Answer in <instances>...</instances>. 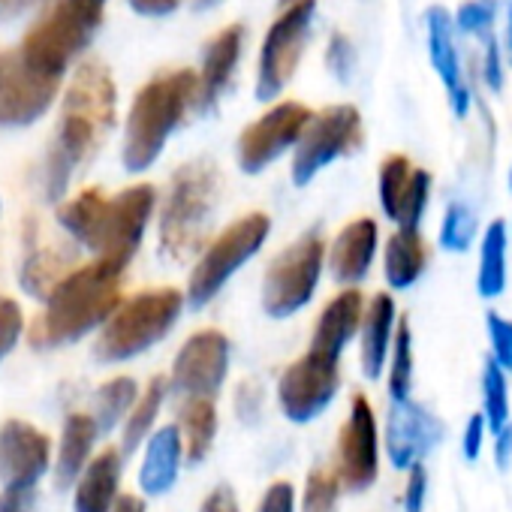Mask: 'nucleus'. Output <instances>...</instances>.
<instances>
[{
    "mask_svg": "<svg viewBox=\"0 0 512 512\" xmlns=\"http://www.w3.org/2000/svg\"><path fill=\"white\" fill-rule=\"evenodd\" d=\"M338 494H341L338 476L329 473V470H314L308 476V485H305L302 512H335L338 509Z\"/></svg>",
    "mask_w": 512,
    "mask_h": 512,
    "instance_id": "38",
    "label": "nucleus"
},
{
    "mask_svg": "<svg viewBox=\"0 0 512 512\" xmlns=\"http://www.w3.org/2000/svg\"><path fill=\"white\" fill-rule=\"evenodd\" d=\"M362 311H365V299L356 287L338 293L320 314V323L314 329V341L311 350L329 359H341L344 347L353 341V335L359 332L362 323Z\"/></svg>",
    "mask_w": 512,
    "mask_h": 512,
    "instance_id": "21",
    "label": "nucleus"
},
{
    "mask_svg": "<svg viewBox=\"0 0 512 512\" xmlns=\"http://www.w3.org/2000/svg\"><path fill=\"white\" fill-rule=\"evenodd\" d=\"M365 139L362 115L356 106H329L320 115H311L308 127L296 142L293 157V184H311L329 163L353 154Z\"/></svg>",
    "mask_w": 512,
    "mask_h": 512,
    "instance_id": "11",
    "label": "nucleus"
},
{
    "mask_svg": "<svg viewBox=\"0 0 512 512\" xmlns=\"http://www.w3.org/2000/svg\"><path fill=\"white\" fill-rule=\"evenodd\" d=\"M154 205L157 190L151 184H133L115 196L91 187L58 208V223L73 235V241L97 253V260L127 269L142 244Z\"/></svg>",
    "mask_w": 512,
    "mask_h": 512,
    "instance_id": "2",
    "label": "nucleus"
},
{
    "mask_svg": "<svg viewBox=\"0 0 512 512\" xmlns=\"http://www.w3.org/2000/svg\"><path fill=\"white\" fill-rule=\"evenodd\" d=\"M106 0H55L49 13L25 34L22 61L46 76H64L67 67L91 46L103 25Z\"/></svg>",
    "mask_w": 512,
    "mask_h": 512,
    "instance_id": "6",
    "label": "nucleus"
},
{
    "mask_svg": "<svg viewBox=\"0 0 512 512\" xmlns=\"http://www.w3.org/2000/svg\"><path fill=\"white\" fill-rule=\"evenodd\" d=\"M58 88L61 76L31 70L19 52H0V127H28L40 121Z\"/></svg>",
    "mask_w": 512,
    "mask_h": 512,
    "instance_id": "12",
    "label": "nucleus"
},
{
    "mask_svg": "<svg viewBox=\"0 0 512 512\" xmlns=\"http://www.w3.org/2000/svg\"><path fill=\"white\" fill-rule=\"evenodd\" d=\"M178 434L184 440V455L190 464H199L211 443H214V434H217V410H214V401L211 398H202V395H193L181 404V419H178Z\"/></svg>",
    "mask_w": 512,
    "mask_h": 512,
    "instance_id": "29",
    "label": "nucleus"
},
{
    "mask_svg": "<svg viewBox=\"0 0 512 512\" xmlns=\"http://www.w3.org/2000/svg\"><path fill=\"white\" fill-rule=\"evenodd\" d=\"M506 244H509V226L503 220H491L479 244L476 293L482 299H497L506 290Z\"/></svg>",
    "mask_w": 512,
    "mask_h": 512,
    "instance_id": "28",
    "label": "nucleus"
},
{
    "mask_svg": "<svg viewBox=\"0 0 512 512\" xmlns=\"http://www.w3.org/2000/svg\"><path fill=\"white\" fill-rule=\"evenodd\" d=\"M124 266L109 260H94L73 269L46 299V311L31 326V344L37 350H52L73 344L103 326L121 305Z\"/></svg>",
    "mask_w": 512,
    "mask_h": 512,
    "instance_id": "3",
    "label": "nucleus"
},
{
    "mask_svg": "<svg viewBox=\"0 0 512 512\" xmlns=\"http://www.w3.org/2000/svg\"><path fill=\"white\" fill-rule=\"evenodd\" d=\"M278 10L281 13L263 40L260 76H256V97L266 103L275 100L299 70L311 34V19L317 13V0H287V4H278Z\"/></svg>",
    "mask_w": 512,
    "mask_h": 512,
    "instance_id": "10",
    "label": "nucleus"
},
{
    "mask_svg": "<svg viewBox=\"0 0 512 512\" xmlns=\"http://www.w3.org/2000/svg\"><path fill=\"white\" fill-rule=\"evenodd\" d=\"M199 76L193 70L160 73L136 94L127 133H124V166L127 172H145L163 151L172 130L184 121L187 109L196 103Z\"/></svg>",
    "mask_w": 512,
    "mask_h": 512,
    "instance_id": "4",
    "label": "nucleus"
},
{
    "mask_svg": "<svg viewBox=\"0 0 512 512\" xmlns=\"http://www.w3.org/2000/svg\"><path fill=\"white\" fill-rule=\"evenodd\" d=\"M163 398H166V380L163 377H154L145 389L142 398H136V404L130 407V419L124 422V437H121V452L124 455H133L139 449V443L148 437L160 407H163Z\"/></svg>",
    "mask_w": 512,
    "mask_h": 512,
    "instance_id": "31",
    "label": "nucleus"
},
{
    "mask_svg": "<svg viewBox=\"0 0 512 512\" xmlns=\"http://www.w3.org/2000/svg\"><path fill=\"white\" fill-rule=\"evenodd\" d=\"M509 229H512V226H509Z\"/></svg>",
    "mask_w": 512,
    "mask_h": 512,
    "instance_id": "55",
    "label": "nucleus"
},
{
    "mask_svg": "<svg viewBox=\"0 0 512 512\" xmlns=\"http://www.w3.org/2000/svg\"><path fill=\"white\" fill-rule=\"evenodd\" d=\"M76 269V253L64 247L34 250L22 266V287L34 299H49V293Z\"/></svg>",
    "mask_w": 512,
    "mask_h": 512,
    "instance_id": "30",
    "label": "nucleus"
},
{
    "mask_svg": "<svg viewBox=\"0 0 512 512\" xmlns=\"http://www.w3.org/2000/svg\"><path fill=\"white\" fill-rule=\"evenodd\" d=\"M202 4H211V0H202Z\"/></svg>",
    "mask_w": 512,
    "mask_h": 512,
    "instance_id": "54",
    "label": "nucleus"
},
{
    "mask_svg": "<svg viewBox=\"0 0 512 512\" xmlns=\"http://www.w3.org/2000/svg\"><path fill=\"white\" fill-rule=\"evenodd\" d=\"M482 428H485V416H470L467 431H464V455H467L470 461L479 455V446H482Z\"/></svg>",
    "mask_w": 512,
    "mask_h": 512,
    "instance_id": "48",
    "label": "nucleus"
},
{
    "mask_svg": "<svg viewBox=\"0 0 512 512\" xmlns=\"http://www.w3.org/2000/svg\"><path fill=\"white\" fill-rule=\"evenodd\" d=\"M127 4L139 13V16H151V19H160V16H169L181 7V0H127Z\"/></svg>",
    "mask_w": 512,
    "mask_h": 512,
    "instance_id": "47",
    "label": "nucleus"
},
{
    "mask_svg": "<svg viewBox=\"0 0 512 512\" xmlns=\"http://www.w3.org/2000/svg\"><path fill=\"white\" fill-rule=\"evenodd\" d=\"M326 64L329 70L341 79V82H350L353 70H356V49L353 43L344 37V34H335L332 43H329V52H326Z\"/></svg>",
    "mask_w": 512,
    "mask_h": 512,
    "instance_id": "42",
    "label": "nucleus"
},
{
    "mask_svg": "<svg viewBox=\"0 0 512 512\" xmlns=\"http://www.w3.org/2000/svg\"><path fill=\"white\" fill-rule=\"evenodd\" d=\"M410 386H413V335H410V323L401 317L392 335V368H389L392 401L410 398Z\"/></svg>",
    "mask_w": 512,
    "mask_h": 512,
    "instance_id": "33",
    "label": "nucleus"
},
{
    "mask_svg": "<svg viewBox=\"0 0 512 512\" xmlns=\"http://www.w3.org/2000/svg\"><path fill=\"white\" fill-rule=\"evenodd\" d=\"M476 238V214L464 202H452L440 223V247L449 253H467Z\"/></svg>",
    "mask_w": 512,
    "mask_h": 512,
    "instance_id": "36",
    "label": "nucleus"
},
{
    "mask_svg": "<svg viewBox=\"0 0 512 512\" xmlns=\"http://www.w3.org/2000/svg\"><path fill=\"white\" fill-rule=\"evenodd\" d=\"M338 482L347 491H365L377 479V419L365 395L350 404V419L338 437Z\"/></svg>",
    "mask_w": 512,
    "mask_h": 512,
    "instance_id": "16",
    "label": "nucleus"
},
{
    "mask_svg": "<svg viewBox=\"0 0 512 512\" xmlns=\"http://www.w3.org/2000/svg\"><path fill=\"white\" fill-rule=\"evenodd\" d=\"M341 386L338 359L320 356L308 350L299 362H293L278 383V401L287 419L293 422H311L317 419L335 398Z\"/></svg>",
    "mask_w": 512,
    "mask_h": 512,
    "instance_id": "13",
    "label": "nucleus"
},
{
    "mask_svg": "<svg viewBox=\"0 0 512 512\" xmlns=\"http://www.w3.org/2000/svg\"><path fill=\"white\" fill-rule=\"evenodd\" d=\"M485 326H488V338H491V359L503 371H512V323L506 317L488 311Z\"/></svg>",
    "mask_w": 512,
    "mask_h": 512,
    "instance_id": "40",
    "label": "nucleus"
},
{
    "mask_svg": "<svg viewBox=\"0 0 512 512\" xmlns=\"http://www.w3.org/2000/svg\"><path fill=\"white\" fill-rule=\"evenodd\" d=\"M452 25L458 34H467L473 40H485L488 34H494V4L491 0H467V4L458 7Z\"/></svg>",
    "mask_w": 512,
    "mask_h": 512,
    "instance_id": "39",
    "label": "nucleus"
},
{
    "mask_svg": "<svg viewBox=\"0 0 512 512\" xmlns=\"http://www.w3.org/2000/svg\"><path fill=\"white\" fill-rule=\"evenodd\" d=\"M509 190H512V169H509Z\"/></svg>",
    "mask_w": 512,
    "mask_h": 512,
    "instance_id": "53",
    "label": "nucleus"
},
{
    "mask_svg": "<svg viewBox=\"0 0 512 512\" xmlns=\"http://www.w3.org/2000/svg\"><path fill=\"white\" fill-rule=\"evenodd\" d=\"M241 43H244V31L238 25H229L226 31L211 37V43L205 46L202 70L196 73L199 76L196 103L202 109H211L217 103V97L226 91V85H229V79L235 73V64L241 58Z\"/></svg>",
    "mask_w": 512,
    "mask_h": 512,
    "instance_id": "22",
    "label": "nucleus"
},
{
    "mask_svg": "<svg viewBox=\"0 0 512 512\" xmlns=\"http://www.w3.org/2000/svg\"><path fill=\"white\" fill-rule=\"evenodd\" d=\"M494 461H497V467H509V461H512V422H506V425L497 431Z\"/></svg>",
    "mask_w": 512,
    "mask_h": 512,
    "instance_id": "49",
    "label": "nucleus"
},
{
    "mask_svg": "<svg viewBox=\"0 0 512 512\" xmlns=\"http://www.w3.org/2000/svg\"><path fill=\"white\" fill-rule=\"evenodd\" d=\"M115 109H118V94L106 64L85 61L64 94L58 133L49 148V160H46L49 199H61L64 190L70 187V178L106 142V136L115 127Z\"/></svg>",
    "mask_w": 512,
    "mask_h": 512,
    "instance_id": "1",
    "label": "nucleus"
},
{
    "mask_svg": "<svg viewBox=\"0 0 512 512\" xmlns=\"http://www.w3.org/2000/svg\"><path fill=\"white\" fill-rule=\"evenodd\" d=\"M199 512H238V500H235V494H232L229 485H220V488H214L205 497V503H202Z\"/></svg>",
    "mask_w": 512,
    "mask_h": 512,
    "instance_id": "46",
    "label": "nucleus"
},
{
    "mask_svg": "<svg viewBox=\"0 0 512 512\" xmlns=\"http://www.w3.org/2000/svg\"><path fill=\"white\" fill-rule=\"evenodd\" d=\"M37 497L34 488H7L0 494V512H34Z\"/></svg>",
    "mask_w": 512,
    "mask_h": 512,
    "instance_id": "45",
    "label": "nucleus"
},
{
    "mask_svg": "<svg viewBox=\"0 0 512 512\" xmlns=\"http://www.w3.org/2000/svg\"><path fill=\"white\" fill-rule=\"evenodd\" d=\"M112 512H145V503L136 494H124V497H115Z\"/></svg>",
    "mask_w": 512,
    "mask_h": 512,
    "instance_id": "51",
    "label": "nucleus"
},
{
    "mask_svg": "<svg viewBox=\"0 0 512 512\" xmlns=\"http://www.w3.org/2000/svg\"><path fill=\"white\" fill-rule=\"evenodd\" d=\"M422 506H425V467L419 461H413L410 479H407V494H404V509L422 512Z\"/></svg>",
    "mask_w": 512,
    "mask_h": 512,
    "instance_id": "44",
    "label": "nucleus"
},
{
    "mask_svg": "<svg viewBox=\"0 0 512 512\" xmlns=\"http://www.w3.org/2000/svg\"><path fill=\"white\" fill-rule=\"evenodd\" d=\"M311 109L302 103H278L263 118H256L241 136H238V166L247 175L263 172L269 163H275L287 148H293L302 136V130L311 121Z\"/></svg>",
    "mask_w": 512,
    "mask_h": 512,
    "instance_id": "14",
    "label": "nucleus"
},
{
    "mask_svg": "<svg viewBox=\"0 0 512 512\" xmlns=\"http://www.w3.org/2000/svg\"><path fill=\"white\" fill-rule=\"evenodd\" d=\"M428 196H431V172L413 169L410 184H407V190H404V199H401V205H398L395 223H398V226H407V229H419V223H422V217H425V208H428Z\"/></svg>",
    "mask_w": 512,
    "mask_h": 512,
    "instance_id": "37",
    "label": "nucleus"
},
{
    "mask_svg": "<svg viewBox=\"0 0 512 512\" xmlns=\"http://www.w3.org/2000/svg\"><path fill=\"white\" fill-rule=\"evenodd\" d=\"M293 485L290 482H275L263 503H260V512H296V500H293Z\"/></svg>",
    "mask_w": 512,
    "mask_h": 512,
    "instance_id": "43",
    "label": "nucleus"
},
{
    "mask_svg": "<svg viewBox=\"0 0 512 512\" xmlns=\"http://www.w3.org/2000/svg\"><path fill=\"white\" fill-rule=\"evenodd\" d=\"M34 4H40V0H0V19H13Z\"/></svg>",
    "mask_w": 512,
    "mask_h": 512,
    "instance_id": "50",
    "label": "nucleus"
},
{
    "mask_svg": "<svg viewBox=\"0 0 512 512\" xmlns=\"http://www.w3.org/2000/svg\"><path fill=\"white\" fill-rule=\"evenodd\" d=\"M181 308L184 296L172 287L148 290L133 296L130 302H121L106 320L94 344V356L100 362H127L145 353L172 332L181 317Z\"/></svg>",
    "mask_w": 512,
    "mask_h": 512,
    "instance_id": "7",
    "label": "nucleus"
},
{
    "mask_svg": "<svg viewBox=\"0 0 512 512\" xmlns=\"http://www.w3.org/2000/svg\"><path fill=\"white\" fill-rule=\"evenodd\" d=\"M428 266V247L419 229L398 226L395 235L386 241L383 253V275L392 290H410Z\"/></svg>",
    "mask_w": 512,
    "mask_h": 512,
    "instance_id": "25",
    "label": "nucleus"
},
{
    "mask_svg": "<svg viewBox=\"0 0 512 512\" xmlns=\"http://www.w3.org/2000/svg\"><path fill=\"white\" fill-rule=\"evenodd\" d=\"M503 55L512 67V0H509V10H506V37H503Z\"/></svg>",
    "mask_w": 512,
    "mask_h": 512,
    "instance_id": "52",
    "label": "nucleus"
},
{
    "mask_svg": "<svg viewBox=\"0 0 512 512\" xmlns=\"http://www.w3.org/2000/svg\"><path fill=\"white\" fill-rule=\"evenodd\" d=\"M22 332H25L22 308H19L13 299L0 296V359L13 353V347L19 344Z\"/></svg>",
    "mask_w": 512,
    "mask_h": 512,
    "instance_id": "41",
    "label": "nucleus"
},
{
    "mask_svg": "<svg viewBox=\"0 0 512 512\" xmlns=\"http://www.w3.org/2000/svg\"><path fill=\"white\" fill-rule=\"evenodd\" d=\"M220 178L211 160L184 163L169 184V196L160 211V250L169 260L181 263L202 244L211 214L217 208Z\"/></svg>",
    "mask_w": 512,
    "mask_h": 512,
    "instance_id": "5",
    "label": "nucleus"
},
{
    "mask_svg": "<svg viewBox=\"0 0 512 512\" xmlns=\"http://www.w3.org/2000/svg\"><path fill=\"white\" fill-rule=\"evenodd\" d=\"M52 443L31 422L10 419L0 425V482L7 488H34L49 470Z\"/></svg>",
    "mask_w": 512,
    "mask_h": 512,
    "instance_id": "17",
    "label": "nucleus"
},
{
    "mask_svg": "<svg viewBox=\"0 0 512 512\" xmlns=\"http://www.w3.org/2000/svg\"><path fill=\"white\" fill-rule=\"evenodd\" d=\"M272 232V220L263 211H253L238 217L232 226H226L199 256L196 269L190 272L187 281V305L193 311L205 308L220 290L223 284L250 260V256L260 253V247L266 244Z\"/></svg>",
    "mask_w": 512,
    "mask_h": 512,
    "instance_id": "8",
    "label": "nucleus"
},
{
    "mask_svg": "<svg viewBox=\"0 0 512 512\" xmlns=\"http://www.w3.org/2000/svg\"><path fill=\"white\" fill-rule=\"evenodd\" d=\"M326 260V244L320 232H305L299 241H293L287 250L275 256V263L266 272L263 281V308L269 317L284 320L302 311L320 284Z\"/></svg>",
    "mask_w": 512,
    "mask_h": 512,
    "instance_id": "9",
    "label": "nucleus"
},
{
    "mask_svg": "<svg viewBox=\"0 0 512 512\" xmlns=\"http://www.w3.org/2000/svg\"><path fill=\"white\" fill-rule=\"evenodd\" d=\"M121 479V452L106 449L85 464L73 500V512H112Z\"/></svg>",
    "mask_w": 512,
    "mask_h": 512,
    "instance_id": "24",
    "label": "nucleus"
},
{
    "mask_svg": "<svg viewBox=\"0 0 512 512\" xmlns=\"http://www.w3.org/2000/svg\"><path fill=\"white\" fill-rule=\"evenodd\" d=\"M482 398H485V425L497 434L509 422V392L503 368L488 359L482 371Z\"/></svg>",
    "mask_w": 512,
    "mask_h": 512,
    "instance_id": "35",
    "label": "nucleus"
},
{
    "mask_svg": "<svg viewBox=\"0 0 512 512\" xmlns=\"http://www.w3.org/2000/svg\"><path fill=\"white\" fill-rule=\"evenodd\" d=\"M410 175H413V166H410V160L404 154H389L380 163V205H383V214L389 220L398 217V205L404 199Z\"/></svg>",
    "mask_w": 512,
    "mask_h": 512,
    "instance_id": "34",
    "label": "nucleus"
},
{
    "mask_svg": "<svg viewBox=\"0 0 512 512\" xmlns=\"http://www.w3.org/2000/svg\"><path fill=\"white\" fill-rule=\"evenodd\" d=\"M377 244H380L377 220L359 217V220L347 223L338 232V238L332 241V250H329L332 278L338 284H350V287L365 281L368 272H371L374 256H377Z\"/></svg>",
    "mask_w": 512,
    "mask_h": 512,
    "instance_id": "20",
    "label": "nucleus"
},
{
    "mask_svg": "<svg viewBox=\"0 0 512 512\" xmlns=\"http://www.w3.org/2000/svg\"><path fill=\"white\" fill-rule=\"evenodd\" d=\"M97 440V422L88 413H73L64 425L61 434V449H58V488H70L76 485V479L82 476L91 449Z\"/></svg>",
    "mask_w": 512,
    "mask_h": 512,
    "instance_id": "27",
    "label": "nucleus"
},
{
    "mask_svg": "<svg viewBox=\"0 0 512 512\" xmlns=\"http://www.w3.org/2000/svg\"><path fill=\"white\" fill-rule=\"evenodd\" d=\"M181 434L175 425L160 428L145 449V461L139 470V485L148 497H160L175 485L178 476V461H181Z\"/></svg>",
    "mask_w": 512,
    "mask_h": 512,
    "instance_id": "26",
    "label": "nucleus"
},
{
    "mask_svg": "<svg viewBox=\"0 0 512 512\" xmlns=\"http://www.w3.org/2000/svg\"><path fill=\"white\" fill-rule=\"evenodd\" d=\"M229 371V341L217 329L196 332L187 338V344L178 350L172 365V386L175 392L193 398H214L226 380Z\"/></svg>",
    "mask_w": 512,
    "mask_h": 512,
    "instance_id": "15",
    "label": "nucleus"
},
{
    "mask_svg": "<svg viewBox=\"0 0 512 512\" xmlns=\"http://www.w3.org/2000/svg\"><path fill=\"white\" fill-rule=\"evenodd\" d=\"M136 395H139V386L133 377H115V380L103 383L94 398L97 434H109L124 419V413L136 404Z\"/></svg>",
    "mask_w": 512,
    "mask_h": 512,
    "instance_id": "32",
    "label": "nucleus"
},
{
    "mask_svg": "<svg viewBox=\"0 0 512 512\" xmlns=\"http://www.w3.org/2000/svg\"><path fill=\"white\" fill-rule=\"evenodd\" d=\"M425 31H428V58H431L434 73L443 82L449 106H452V112L458 118H467L470 106H473V91H470V82L464 76L461 55H458V46H455L452 16L443 7H431L425 13Z\"/></svg>",
    "mask_w": 512,
    "mask_h": 512,
    "instance_id": "19",
    "label": "nucleus"
},
{
    "mask_svg": "<svg viewBox=\"0 0 512 512\" xmlns=\"http://www.w3.org/2000/svg\"><path fill=\"white\" fill-rule=\"evenodd\" d=\"M440 437H443V422L431 410H425L410 398L392 401L389 422H386V449L398 470L428 455L440 443Z\"/></svg>",
    "mask_w": 512,
    "mask_h": 512,
    "instance_id": "18",
    "label": "nucleus"
},
{
    "mask_svg": "<svg viewBox=\"0 0 512 512\" xmlns=\"http://www.w3.org/2000/svg\"><path fill=\"white\" fill-rule=\"evenodd\" d=\"M395 323H398V314H395L392 296L377 293L368 302V308L362 311V323H359V332H362V371H365L368 380H377L383 374L389 344H392V335H395Z\"/></svg>",
    "mask_w": 512,
    "mask_h": 512,
    "instance_id": "23",
    "label": "nucleus"
}]
</instances>
